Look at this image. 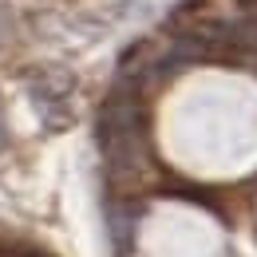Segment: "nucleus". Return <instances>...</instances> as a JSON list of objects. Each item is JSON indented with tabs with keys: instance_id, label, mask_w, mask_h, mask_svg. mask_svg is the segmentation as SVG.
Listing matches in <instances>:
<instances>
[{
	"instance_id": "f257e3e1",
	"label": "nucleus",
	"mask_w": 257,
	"mask_h": 257,
	"mask_svg": "<svg viewBox=\"0 0 257 257\" xmlns=\"http://www.w3.org/2000/svg\"><path fill=\"white\" fill-rule=\"evenodd\" d=\"M32 99H36V107H40V115H44L48 127L60 131V127L71 123V107H67L71 79H67L64 71H40L32 79Z\"/></svg>"
},
{
	"instance_id": "f03ea898",
	"label": "nucleus",
	"mask_w": 257,
	"mask_h": 257,
	"mask_svg": "<svg viewBox=\"0 0 257 257\" xmlns=\"http://www.w3.org/2000/svg\"><path fill=\"white\" fill-rule=\"evenodd\" d=\"M0 257H40V253H28V249H12V253H0Z\"/></svg>"
},
{
	"instance_id": "7ed1b4c3",
	"label": "nucleus",
	"mask_w": 257,
	"mask_h": 257,
	"mask_svg": "<svg viewBox=\"0 0 257 257\" xmlns=\"http://www.w3.org/2000/svg\"><path fill=\"white\" fill-rule=\"evenodd\" d=\"M4 36H8V20H4V12H0V44H4Z\"/></svg>"
}]
</instances>
